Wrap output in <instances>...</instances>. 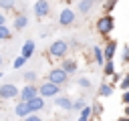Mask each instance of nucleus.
<instances>
[{"label": "nucleus", "mask_w": 129, "mask_h": 121, "mask_svg": "<svg viewBox=\"0 0 129 121\" xmlns=\"http://www.w3.org/2000/svg\"><path fill=\"white\" fill-rule=\"evenodd\" d=\"M16 8V2H12V0H0V10H4V12H12Z\"/></svg>", "instance_id": "obj_21"}, {"label": "nucleus", "mask_w": 129, "mask_h": 121, "mask_svg": "<svg viewBox=\"0 0 129 121\" xmlns=\"http://www.w3.org/2000/svg\"><path fill=\"white\" fill-rule=\"evenodd\" d=\"M93 8H95V2L93 0H79L77 2V12L79 14H89Z\"/></svg>", "instance_id": "obj_14"}, {"label": "nucleus", "mask_w": 129, "mask_h": 121, "mask_svg": "<svg viewBox=\"0 0 129 121\" xmlns=\"http://www.w3.org/2000/svg\"><path fill=\"white\" fill-rule=\"evenodd\" d=\"M34 97H38V85H36V83H34V85H24V87L18 91V101H22V103L32 101Z\"/></svg>", "instance_id": "obj_5"}, {"label": "nucleus", "mask_w": 129, "mask_h": 121, "mask_svg": "<svg viewBox=\"0 0 129 121\" xmlns=\"http://www.w3.org/2000/svg\"><path fill=\"white\" fill-rule=\"evenodd\" d=\"M18 87L14 85V83H4V85H0V99L2 101H8V99H14V97H18Z\"/></svg>", "instance_id": "obj_6"}, {"label": "nucleus", "mask_w": 129, "mask_h": 121, "mask_svg": "<svg viewBox=\"0 0 129 121\" xmlns=\"http://www.w3.org/2000/svg\"><path fill=\"white\" fill-rule=\"evenodd\" d=\"M115 6H117V2H115V0H107V2H103V8H105V14H109V12H111V10L115 8Z\"/></svg>", "instance_id": "obj_24"}, {"label": "nucleus", "mask_w": 129, "mask_h": 121, "mask_svg": "<svg viewBox=\"0 0 129 121\" xmlns=\"http://www.w3.org/2000/svg\"><path fill=\"white\" fill-rule=\"evenodd\" d=\"M24 65H26V60H24L22 56H16V58H14V63H12V67H14V69H22Z\"/></svg>", "instance_id": "obj_25"}, {"label": "nucleus", "mask_w": 129, "mask_h": 121, "mask_svg": "<svg viewBox=\"0 0 129 121\" xmlns=\"http://www.w3.org/2000/svg\"><path fill=\"white\" fill-rule=\"evenodd\" d=\"M93 56H95V63L97 65H105V58H103V48L97 44V46H93Z\"/></svg>", "instance_id": "obj_18"}, {"label": "nucleus", "mask_w": 129, "mask_h": 121, "mask_svg": "<svg viewBox=\"0 0 129 121\" xmlns=\"http://www.w3.org/2000/svg\"><path fill=\"white\" fill-rule=\"evenodd\" d=\"M101 48H103V58L105 60H113L115 50H117V40H107V44L101 46Z\"/></svg>", "instance_id": "obj_9"}, {"label": "nucleus", "mask_w": 129, "mask_h": 121, "mask_svg": "<svg viewBox=\"0 0 129 121\" xmlns=\"http://www.w3.org/2000/svg\"><path fill=\"white\" fill-rule=\"evenodd\" d=\"M60 95V87H56V85H52V83H48V81H44V83H40V87H38V97L40 99H54V97H58Z\"/></svg>", "instance_id": "obj_3"}, {"label": "nucleus", "mask_w": 129, "mask_h": 121, "mask_svg": "<svg viewBox=\"0 0 129 121\" xmlns=\"http://www.w3.org/2000/svg\"><path fill=\"white\" fill-rule=\"evenodd\" d=\"M24 121H42V117H40V115H28Z\"/></svg>", "instance_id": "obj_31"}, {"label": "nucleus", "mask_w": 129, "mask_h": 121, "mask_svg": "<svg viewBox=\"0 0 129 121\" xmlns=\"http://www.w3.org/2000/svg\"><path fill=\"white\" fill-rule=\"evenodd\" d=\"M91 109H93V113H95V115H101V113H103V105H101V103H95Z\"/></svg>", "instance_id": "obj_28"}, {"label": "nucleus", "mask_w": 129, "mask_h": 121, "mask_svg": "<svg viewBox=\"0 0 129 121\" xmlns=\"http://www.w3.org/2000/svg\"><path fill=\"white\" fill-rule=\"evenodd\" d=\"M69 52V42L67 40H54L48 46V56L50 58H67Z\"/></svg>", "instance_id": "obj_2"}, {"label": "nucleus", "mask_w": 129, "mask_h": 121, "mask_svg": "<svg viewBox=\"0 0 129 121\" xmlns=\"http://www.w3.org/2000/svg\"><path fill=\"white\" fill-rule=\"evenodd\" d=\"M12 32L8 30V26H0V40H10Z\"/></svg>", "instance_id": "obj_23"}, {"label": "nucleus", "mask_w": 129, "mask_h": 121, "mask_svg": "<svg viewBox=\"0 0 129 121\" xmlns=\"http://www.w3.org/2000/svg\"><path fill=\"white\" fill-rule=\"evenodd\" d=\"M95 28H97V32H99V34L107 36V34H111V32L115 30V18H113L111 14H103L101 18H97Z\"/></svg>", "instance_id": "obj_1"}, {"label": "nucleus", "mask_w": 129, "mask_h": 121, "mask_svg": "<svg viewBox=\"0 0 129 121\" xmlns=\"http://www.w3.org/2000/svg\"><path fill=\"white\" fill-rule=\"evenodd\" d=\"M85 105H87V101H85V99L81 97V99H77V101H73V109H71V111H81V109H83Z\"/></svg>", "instance_id": "obj_22"}, {"label": "nucleus", "mask_w": 129, "mask_h": 121, "mask_svg": "<svg viewBox=\"0 0 129 121\" xmlns=\"http://www.w3.org/2000/svg\"><path fill=\"white\" fill-rule=\"evenodd\" d=\"M89 121H95V119H89Z\"/></svg>", "instance_id": "obj_38"}, {"label": "nucleus", "mask_w": 129, "mask_h": 121, "mask_svg": "<svg viewBox=\"0 0 129 121\" xmlns=\"http://www.w3.org/2000/svg\"><path fill=\"white\" fill-rule=\"evenodd\" d=\"M32 10H34L36 18H44V16H48V12H50V2H46V0H36V2L32 4Z\"/></svg>", "instance_id": "obj_8"}, {"label": "nucleus", "mask_w": 129, "mask_h": 121, "mask_svg": "<svg viewBox=\"0 0 129 121\" xmlns=\"http://www.w3.org/2000/svg\"><path fill=\"white\" fill-rule=\"evenodd\" d=\"M121 99H123V103H125V107H129V91H123V95H121Z\"/></svg>", "instance_id": "obj_29"}, {"label": "nucleus", "mask_w": 129, "mask_h": 121, "mask_svg": "<svg viewBox=\"0 0 129 121\" xmlns=\"http://www.w3.org/2000/svg\"><path fill=\"white\" fill-rule=\"evenodd\" d=\"M34 48H36L34 40H26V42L22 44V48H20V56H22L24 60H28V58L34 54Z\"/></svg>", "instance_id": "obj_11"}, {"label": "nucleus", "mask_w": 129, "mask_h": 121, "mask_svg": "<svg viewBox=\"0 0 129 121\" xmlns=\"http://www.w3.org/2000/svg\"><path fill=\"white\" fill-rule=\"evenodd\" d=\"M22 79H24L26 85H34V81L38 79V75H36L34 71H24V77H22Z\"/></svg>", "instance_id": "obj_20"}, {"label": "nucleus", "mask_w": 129, "mask_h": 121, "mask_svg": "<svg viewBox=\"0 0 129 121\" xmlns=\"http://www.w3.org/2000/svg\"><path fill=\"white\" fill-rule=\"evenodd\" d=\"M123 63H129V46L123 48Z\"/></svg>", "instance_id": "obj_30"}, {"label": "nucleus", "mask_w": 129, "mask_h": 121, "mask_svg": "<svg viewBox=\"0 0 129 121\" xmlns=\"http://www.w3.org/2000/svg\"><path fill=\"white\" fill-rule=\"evenodd\" d=\"M26 24H28V16L24 14V12H18V14H14V30H24L26 28Z\"/></svg>", "instance_id": "obj_13"}, {"label": "nucleus", "mask_w": 129, "mask_h": 121, "mask_svg": "<svg viewBox=\"0 0 129 121\" xmlns=\"http://www.w3.org/2000/svg\"><path fill=\"white\" fill-rule=\"evenodd\" d=\"M113 95V85L111 83H101L99 87V97H111Z\"/></svg>", "instance_id": "obj_17"}, {"label": "nucleus", "mask_w": 129, "mask_h": 121, "mask_svg": "<svg viewBox=\"0 0 129 121\" xmlns=\"http://www.w3.org/2000/svg\"><path fill=\"white\" fill-rule=\"evenodd\" d=\"M26 105H28V111H30V115H38V111H42V109H44V99H40V97H34V99H32V101H28Z\"/></svg>", "instance_id": "obj_10"}, {"label": "nucleus", "mask_w": 129, "mask_h": 121, "mask_svg": "<svg viewBox=\"0 0 129 121\" xmlns=\"http://www.w3.org/2000/svg\"><path fill=\"white\" fill-rule=\"evenodd\" d=\"M103 73H105V77H113V75L117 73V71H115V63H113V60H105Z\"/></svg>", "instance_id": "obj_19"}, {"label": "nucleus", "mask_w": 129, "mask_h": 121, "mask_svg": "<svg viewBox=\"0 0 129 121\" xmlns=\"http://www.w3.org/2000/svg\"><path fill=\"white\" fill-rule=\"evenodd\" d=\"M0 26H6V14L0 12Z\"/></svg>", "instance_id": "obj_32"}, {"label": "nucleus", "mask_w": 129, "mask_h": 121, "mask_svg": "<svg viewBox=\"0 0 129 121\" xmlns=\"http://www.w3.org/2000/svg\"><path fill=\"white\" fill-rule=\"evenodd\" d=\"M115 83H121V77H119V73H115V75H113V85H115Z\"/></svg>", "instance_id": "obj_33"}, {"label": "nucleus", "mask_w": 129, "mask_h": 121, "mask_svg": "<svg viewBox=\"0 0 129 121\" xmlns=\"http://www.w3.org/2000/svg\"><path fill=\"white\" fill-rule=\"evenodd\" d=\"M75 20H77V14H75L73 8L67 6V8L60 10V14H58V24H60V26H71Z\"/></svg>", "instance_id": "obj_7"}, {"label": "nucleus", "mask_w": 129, "mask_h": 121, "mask_svg": "<svg viewBox=\"0 0 129 121\" xmlns=\"http://www.w3.org/2000/svg\"><path fill=\"white\" fill-rule=\"evenodd\" d=\"M54 105H56L58 109H62V111H71V109H73V101H71L67 95H58V97H54Z\"/></svg>", "instance_id": "obj_12"}, {"label": "nucleus", "mask_w": 129, "mask_h": 121, "mask_svg": "<svg viewBox=\"0 0 129 121\" xmlns=\"http://www.w3.org/2000/svg\"><path fill=\"white\" fill-rule=\"evenodd\" d=\"M123 117H129V107H125V115Z\"/></svg>", "instance_id": "obj_34"}, {"label": "nucleus", "mask_w": 129, "mask_h": 121, "mask_svg": "<svg viewBox=\"0 0 129 121\" xmlns=\"http://www.w3.org/2000/svg\"><path fill=\"white\" fill-rule=\"evenodd\" d=\"M67 79H69V75H67L60 67L50 69V71H48V77H46V81L52 83V85H56V87H62V85L67 83Z\"/></svg>", "instance_id": "obj_4"}, {"label": "nucleus", "mask_w": 129, "mask_h": 121, "mask_svg": "<svg viewBox=\"0 0 129 121\" xmlns=\"http://www.w3.org/2000/svg\"><path fill=\"white\" fill-rule=\"evenodd\" d=\"M117 121H129V117H119Z\"/></svg>", "instance_id": "obj_35"}, {"label": "nucleus", "mask_w": 129, "mask_h": 121, "mask_svg": "<svg viewBox=\"0 0 129 121\" xmlns=\"http://www.w3.org/2000/svg\"><path fill=\"white\" fill-rule=\"evenodd\" d=\"M60 69H62L67 75H73V73L77 71V60H75V58H62Z\"/></svg>", "instance_id": "obj_16"}, {"label": "nucleus", "mask_w": 129, "mask_h": 121, "mask_svg": "<svg viewBox=\"0 0 129 121\" xmlns=\"http://www.w3.org/2000/svg\"><path fill=\"white\" fill-rule=\"evenodd\" d=\"M2 65H4V58H2V54H0V67H2Z\"/></svg>", "instance_id": "obj_36"}, {"label": "nucleus", "mask_w": 129, "mask_h": 121, "mask_svg": "<svg viewBox=\"0 0 129 121\" xmlns=\"http://www.w3.org/2000/svg\"><path fill=\"white\" fill-rule=\"evenodd\" d=\"M0 79H2V73H0Z\"/></svg>", "instance_id": "obj_37"}, {"label": "nucleus", "mask_w": 129, "mask_h": 121, "mask_svg": "<svg viewBox=\"0 0 129 121\" xmlns=\"http://www.w3.org/2000/svg\"><path fill=\"white\" fill-rule=\"evenodd\" d=\"M119 87H121L123 91H129V75H125V77L121 79V83H119Z\"/></svg>", "instance_id": "obj_27"}, {"label": "nucleus", "mask_w": 129, "mask_h": 121, "mask_svg": "<svg viewBox=\"0 0 129 121\" xmlns=\"http://www.w3.org/2000/svg\"><path fill=\"white\" fill-rule=\"evenodd\" d=\"M77 83H79V87H83V89H91V81H89L87 77H81Z\"/></svg>", "instance_id": "obj_26"}, {"label": "nucleus", "mask_w": 129, "mask_h": 121, "mask_svg": "<svg viewBox=\"0 0 129 121\" xmlns=\"http://www.w3.org/2000/svg\"><path fill=\"white\" fill-rule=\"evenodd\" d=\"M14 115H16V117H20V119H26V117L30 115L28 105H26V103H22V101H18V103L14 105Z\"/></svg>", "instance_id": "obj_15"}]
</instances>
